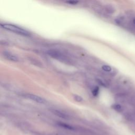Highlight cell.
Returning <instances> with one entry per match:
<instances>
[{"mask_svg":"<svg viewBox=\"0 0 135 135\" xmlns=\"http://www.w3.org/2000/svg\"><path fill=\"white\" fill-rule=\"evenodd\" d=\"M1 26L3 29L7 31H10L12 32H14L19 35H21L23 36H29L30 35V33L28 31L25 30V29L14 24L4 23V24H1Z\"/></svg>","mask_w":135,"mask_h":135,"instance_id":"cell-1","label":"cell"},{"mask_svg":"<svg viewBox=\"0 0 135 135\" xmlns=\"http://www.w3.org/2000/svg\"><path fill=\"white\" fill-rule=\"evenodd\" d=\"M48 54L53 58L59 60H61L62 61H65V57L58 51L55 50H50L48 51Z\"/></svg>","mask_w":135,"mask_h":135,"instance_id":"cell-2","label":"cell"},{"mask_svg":"<svg viewBox=\"0 0 135 135\" xmlns=\"http://www.w3.org/2000/svg\"><path fill=\"white\" fill-rule=\"evenodd\" d=\"M24 97L28 99H30L31 100L35 101V102H36L37 103L44 104L46 103V101L44 99H43V98H42L39 96L36 95L28 94L24 95Z\"/></svg>","mask_w":135,"mask_h":135,"instance_id":"cell-3","label":"cell"},{"mask_svg":"<svg viewBox=\"0 0 135 135\" xmlns=\"http://www.w3.org/2000/svg\"><path fill=\"white\" fill-rule=\"evenodd\" d=\"M4 57L7 59V60L13 61V62H18L19 61V58L18 57L16 56L13 53L10 52H7L5 51L3 53Z\"/></svg>","mask_w":135,"mask_h":135,"instance_id":"cell-4","label":"cell"},{"mask_svg":"<svg viewBox=\"0 0 135 135\" xmlns=\"http://www.w3.org/2000/svg\"><path fill=\"white\" fill-rule=\"evenodd\" d=\"M52 112L53 114H54L55 115L58 116L59 117H61L62 118H64V119H66V118H68V116L65 114H63V112H61L60 111L57 110L52 109Z\"/></svg>","mask_w":135,"mask_h":135,"instance_id":"cell-5","label":"cell"},{"mask_svg":"<svg viewBox=\"0 0 135 135\" xmlns=\"http://www.w3.org/2000/svg\"><path fill=\"white\" fill-rule=\"evenodd\" d=\"M59 125L61 127H62L63 128H64L65 129H70V130H72L73 129V128L70 125H69L68 124H66V123H59Z\"/></svg>","mask_w":135,"mask_h":135,"instance_id":"cell-6","label":"cell"},{"mask_svg":"<svg viewBox=\"0 0 135 135\" xmlns=\"http://www.w3.org/2000/svg\"><path fill=\"white\" fill-rule=\"evenodd\" d=\"M112 108H113L115 110H116L118 111H121L122 110V106H121V105H118V104L113 105Z\"/></svg>","mask_w":135,"mask_h":135,"instance_id":"cell-7","label":"cell"},{"mask_svg":"<svg viewBox=\"0 0 135 135\" xmlns=\"http://www.w3.org/2000/svg\"><path fill=\"white\" fill-rule=\"evenodd\" d=\"M102 68L105 71H106V72H110L112 70L111 66H110L107 65H105L104 66H103Z\"/></svg>","mask_w":135,"mask_h":135,"instance_id":"cell-8","label":"cell"},{"mask_svg":"<svg viewBox=\"0 0 135 135\" xmlns=\"http://www.w3.org/2000/svg\"><path fill=\"white\" fill-rule=\"evenodd\" d=\"M106 9L107 12H108L109 13H113L115 11L114 8L111 6H107L106 8Z\"/></svg>","mask_w":135,"mask_h":135,"instance_id":"cell-9","label":"cell"},{"mask_svg":"<svg viewBox=\"0 0 135 135\" xmlns=\"http://www.w3.org/2000/svg\"><path fill=\"white\" fill-rule=\"evenodd\" d=\"M99 88L98 87H96L94 88V89L92 91V94L94 95L95 96H97L98 94H99Z\"/></svg>","mask_w":135,"mask_h":135,"instance_id":"cell-10","label":"cell"},{"mask_svg":"<svg viewBox=\"0 0 135 135\" xmlns=\"http://www.w3.org/2000/svg\"><path fill=\"white\" fill-rule=\"evenodd\" d=\"M74 98L75 101H77V102H82L83 101V99L81 97L78 96V95H74Z\"/></svg>","mask_w":135,"mask_h":135,"instance_id":"cell-11","label":"cell"},{"mask_svg":"<svg viewBox=\"0 0 135 135\" xmlns=\"http://www.w3.org/2000/svg\"><path fill=\"white\" fill-rule=\"evenodd\" d=\"M129 99V101L130 103V104H135V95H133L132 96H131Z\"/></svg>","mask_w":135,"mask_h":135,"instance_id":"cell-12","label":"cell"},{"mask_svg":"<svg viewBox=\"0 0 135 135\" xmlns=\"http://www.w3.org/2000/svg\"><path fill=\"white\" fill-rule=\"evenodd\" d=\"M66 3L70 4H76L78 3V1H66Z\"/></svg>","mask_w":135,"mask_h":135,"instance_id":"cell-13","label":"cell"},{"mask_svg":"<svg viewBox=\"0 0 135 135\" xmlns=\"http://www.w3.org/2000/svg\"><path fill=\"white\" fill-rule=\"evenodd\" d=\"M97 81H98V82L99 84H101V86H106L105 83L102 80H100V79H97Z\"/></svg>","mask_w":135,"mask_h":135,"instance_id":"cell-14","label":"cell"},{"mask_svg":"<svg viewBox=\"0 0 135 135\" xmlns=\"http://www.w3.org/2000/svg\"><path fill=\"white\" fill-rule=\"evenodd\" d=\"M133 23L135 24V19H134L133 20Z\"/></svg>","mask_w":135,"mask_h":135,"instance_id":"cell-15","label":"cell"}]
</instances>
